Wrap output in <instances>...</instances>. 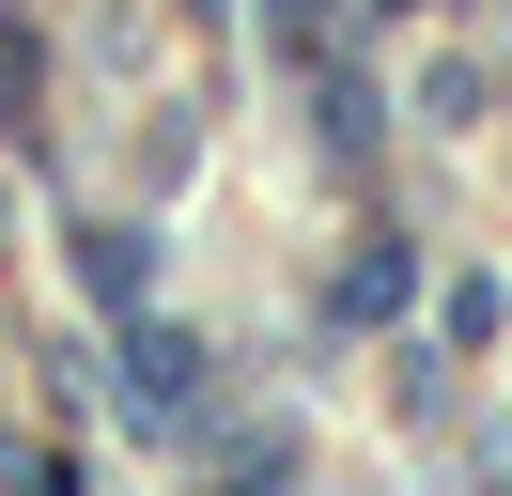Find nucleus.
Segmentation results:
<instances>
[{
    "label": "nucleus",
    "mask_w": 512,
    "mask_h": 496,
    "mask_svg": "<svg viewBox=\"0 0 512 496\" xmlns=\"http://www.w3.org/2000/svg\"><path fill=\"white\" fill-rule=\"evenodd\" d=\"M264 16H280V31H311V16H326V0H264Z\"/></svg>",
    "instance_id": "obj_2"
},
{
    "label": "nucleus",
    "mask_w": 512,
    "mask_h": 496,
    "mask_svg": "<svg viewBox=\"0 0 512 496\" xmlns=\"http://www.w3.org/2000/svg\"><path fill=\"white\" fill-rule=\"evenodd\" d=\"M125 403H140L156 434L187 419V403H202V388H187V341H125Z\"/></svg>",
    "instance_id": "obj_1"
}]
</instances>
